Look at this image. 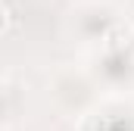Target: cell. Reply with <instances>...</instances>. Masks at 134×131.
<instances>
[{
    "mask_svg": "<svg viewBox=\"0 0 134 131\" xmlns=\"http://www.w3.org/2000/svg\"><path fill=\"white\" fill-rule=\"evenodd\" d=\"M115 25H119V22H115V16H109L106 9H97V6H94V9H87L84 16H78V31L84 34L87 41H100V44H103V41H106V34L112 31Z\"/></svg>",
    "mask_w": 134,
    "mask_h": 131,
    "instance_id": "1",
    "label": "cell"
},
{
    "mask_svg": "<svg viewBox=\"0 0 134 131\" xmlns=\"http://www.w3.org/2000/svg\"><path fill=\"white\" fill-rule=\"evenodd\" d=\"M56 94H59V100L66 103L69 109H81L87 100L94 97V94H91V84H87L84 78H75V75H66V78L56 84Z\"/></svg>",
    "mask_w": 134,
    "mask_h": 131,
    "instance_id": "2",
    "label": "cell"
}]
</instances>
